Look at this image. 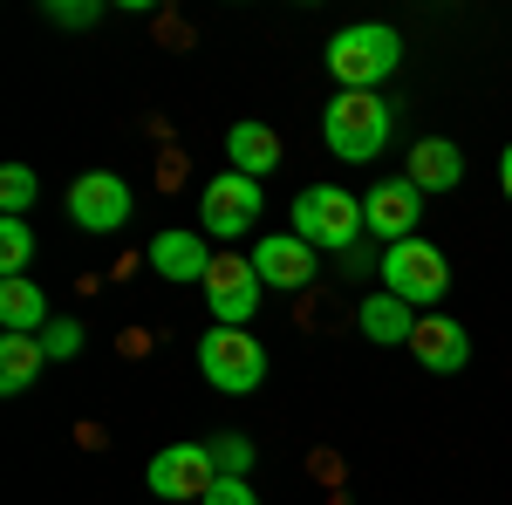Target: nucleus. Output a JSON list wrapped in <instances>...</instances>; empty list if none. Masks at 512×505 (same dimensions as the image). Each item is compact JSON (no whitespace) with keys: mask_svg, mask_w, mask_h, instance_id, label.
I'll return each mask as SVG.
<instances>
[{"mask_svg":"<svg viewBox=\"0 0 512 505\" xmlns=\"http://www.w3.org/2000/svg\"><path fill=\"white\" fill-rule=\"evenodd\" d=\"M396 62H403V35L390 21H355L328 41V76L342 89H362V96H376L396 76Z\"/></svg>","mask_w":512,"mask_h":505,"instance_id":"1","label":"nucleus"},{"mask_svg":"<svg viewBox=\"0 0 512 505\" xmlns=\"http://www.w3.org/2000/svg\"><path fill=\"white\" fill-rule=\"evenodd\" d=\"M390 123H396V110L383 96L342 89V96L321 110V137H328V151L342 157V164H376V157L390 151Z\"/></svg>","mask_w":512,"mask_h":505,"instance_id":"2","label":"nucleus"},{"mask_svg":"<svg viewBox=\"0 0 512 505\" xmlns=\"http://www.w3.org/2000/svg\"><path fill=\"white\" fill-rule=\"evenodd\" d=\"M376 273H383V294H396L403 308H417V314H431L451 294V260L437 253L431 239H396L390 253L376 260Z\"/></svg>","mask_w":512,"mask_h":505,"instance_id":"3","label":"nucleus"},{"mask_svg":"<svg viewBox=\"0 0 512 505\" xmlns=\"http://www.w3.org/2000/svg\"><path fill=\"white\" fill-rule=\"evenodd\" d=\"M294 233L308 239L315 253H355L362 246V198L342 192V185H308L294 198Z\"/></svg>","mask_w":512,"mask_h":505,"instance_id":"4","label":"nucleus"},{"mask_svg":"<svg viewBox=\"0 0 512 505\" xmlns=\"http://www.w3.org/2000/svg\"><path fill=\"white\" fill-rule=\"evenodd\" d=\"M198 369H205V383H212V389L246 396V389L267 383V349H260V335H246V328H205V342H198Z\"/></svg>","mask_w":512,"mask_h":505,"instance_id":"5","label":"nucleus"},{"mask_svg":"<svg viewBox=\"0 0 512 505\" xmlns=\"http://www.w3.org/2000/svg\"><path fill=\"white\" fill-rule=\"evenodd\" d=\"M260 294H267V280L253 273V260H239V253H219L212 273H205V308H212L219 328H246L260 314Z\"/></svg>","mask_w":512,"mask_h":505,"instance_id":"6","label":"nucleus"},{"mask_svg":"<svg viewBox=\"0 0 512 505\" xmlns=\"http://www.w3.org/2000/svg\"><path fill=\"white\" fill-rule=\"evenodd\" d=\"M198 219H205V239H239V233H253V219H260V178H239V171L205 178Z\"/></svg>","mask_w":512,"mask_h":505,"instance_id":"7","label":"nucleus"},{"mask_svg":"<svg viewBox=\"0 0 512 505\" xmlns=\"http://www.w3.org/2000/svg\"><path fill=\"white\" fill-rule=\"evenodd\" d=\"M219 485V465H212V444H164L158 458H151V492L171 505L185 499H205Z\"/></svg>","mask_w":512,"mask_h":505,"instance_id":"8","label":"nucleus"},{"mask_svg":"<svg viewBox=\"0 0 512 505\" xmlns=\"http://www.w3.org/2000/svg\"><path fill=\"white\" fill-rule=\"evenodd\" d=\"M417 219H424V192L410 185V178H376L369 198H362V226L369 239H417Z\"/></svg>","mask_w":512,"mask_h":505,"instance_id":"9","label":"nucleus"},{"mask_svg":"<svg viewBox=\"0 0 512 505\" xmlns=\"http://www.w3.org/2000/svg\"><path fill=\"white\" fill-rule=\"evenodd\" d=\"M69 219H76L82 233H117L123 219H130V185H123L117 171H82L76 185H69Z\"/></svg>","mask_w":512,"mask_h":505,"instance_id":"10","label":"nucleus"},{"mask_svg":"<svg viewBox=\"0 0 512 505\" xmlns=\"http://www.w3.org/2000/svg\"><path fill=\"white\" fill-rule=\"evenodd\" d=\"M246 260H253V273H260L267 287H287V294L315 280V246L301 233H260V246H253Z\"/></svg>","mask_w":512,"mask_h":505,"instance_id":"11","label":"nucleus"},{"mask_svg":"<svg viewBox=\"0 0 512 505\" xmlns=\"http://www.w3.org/2000/svg\"><path fill=\"white\" fill-rule=\"evenodd\" d=\"M410 355H417L424 369H437V376H458V369L472 362V335H465V321H451V314H417Z\"/></svg>","mask_w":512,"mask_h":505,"instance_id":"12","label":"nucleus"},{"mask_svg":"<svg viewBox=\"0 0 512 505\" xmlns=\"http://www.w3.org/2000/svg\"><path fill=\"white\" fill-rule=\"evenodd\" d=\"M212 260H219V253L205 246V233H198V226H164V233L151 239V273L178 280V287H185V280H205V273H212Z\"/></svg>","mask_w":512,"mask_h":505,"instance_id":"13","label":"nucleus"},{"mask_svg":"<svg viewBox=\"0 0 512 505\" xmlns=\"http://www.w3.org/2000/svg\"><path fill=\"white\" fill-rule=\"evenodd\" d=\"M417 192H451L458 178H465V151L451 144V137H417L410 144V171H403Z\"/></svg>","mask_w":512,"mask_h":505,"instance_id":"14","label":"nucleus"},{"mask_svg":"<svg viewBox=\"0 0 512 505\" xmlns=\"http://www.w3.org/2000/svg\"><path fill=\"white\" fill-rule=\"evenodd\" d=\"M355 328H362L376 349H410V335H417V308H403L396 294H369Z\"/></svg>","mask_w":512,"mask_h":505,"instance_id":"15","label":"nucleus"},{"mask_svg":"<svg viewBox=\"0 0 512 505\" xmlns=\"http://www.w3.org/2000/svg\"><path fill=\"white\" fill-rule=\"evenodd\" d=\"M226 157H233L239 178H267V171H280V130H267V123H233Z\"/></svg>","mask_w":512,"mask_h":505,"instance_id":"16","label":"nucleus"},{"mask_svg":"<svg viewBox=\"0 0 512 505\" xmlns=\"http://www.w3.org/2000/svg\"><path fill=\"white\" fill-rule=\"evenodd\" d=\"M0 321H7V335H41V328L55 321L28 273H21V280H0Z\"/></svg>","mask_w":512,"mask_h":505,"instance_id":"17","label":"nucleus"},{"mask_svg":"<svg viewBox=\"0 0 512 505\" xmlns=\"http://www.w3.org/2000/svg\"><path fill=\"white\" fill-rule=\"evenodd\" d=\"M41 335H0V389L7 396H21V389H35L41 376Z\"/></svg>","mask_w":512,"mask_h":505,"instance_id":"18","label":"nucleus"},{"mask_svg":"<svg viewBox=\"0 0 512 505\" xmlns=\"http://www.w3.org/2000/svg\"><path fill=\"white\" fill-rule=\"evenodd\" d=\"M28 260H35V226H28V219H0V273L21 280Z\"/></svg>","mask_w":512,"mask_h":505,"instance_id":"19","label":"nucleus"},{"mask_svg":"<svg viewBox=\"0 0 512 505\" xmlns=\"http://www.w3.org/2000/svg\"><path fill=\"white\" fill-rule=\"evenodd\" d=\"M35 198H41V178L28 164H7V171H0V212H7V219H28Z\"/></svg>","mask_w":512,"mask_h":505,"instance_id":"20","label":"nucleus"},{"mask_svg":"<svg viewBox=\"0 0 512 505\" xmlns=\"http://www.w3.org/2000/svg\"><path fill=\"white\" fill-rule=\"evenodd\" d=\"M205 444H212V465H219V478H246V471H253V437L219 430V437H205Z\"/></svg>","mask_w":512,"mask_h":505,"instance_id":"21","label":"nucleus"},{"mask_svg":"<svg viewBox=\"0 0 512 505\" xmlns=\"http://www.w3.org/2000/svg\"><path fill=\"white\" fill-rule=\"evenodd\" d=\"M41 355H48V362H76V355H82V321L55 314V321L41 328Z\"/></svg>","mask_w":512,"mask_h":505,"instance_id":"22","label":"nucleus"},{"mask_svg":"<svg viewBox=\"0 0 512 505\" xmlns=\"http://www.w3.org/2000/svg\"><path fill=\"white\" fill-rule=\"evenodd\" d=\"M96 0H41V21H55V28H96Z\"/></svg>","mask_w":512,"mask_h":505,"instance_id":"23","label":"nucleus"},{"mask_svg":"<svg viewBox=\"0 0 512 505\" xmlns=\"http://www.w3.org/2000/svg\"><path fill=\"white\" fill-rule=\"evenodd\" d=\"M198 505H260V492H253V478H219Z\"/></svg>","mask_w":512,"mask_h":505,"instance_id":"24","label":"nucleus"},{"mask_svg":"<svg viewBox=\"0 0 512 505\" xmlns=\"http://www.w3.org/2000/svg\"><path fill=\"white\" fill-rule=\"evenodd\" d=\"M499 185H506V198H512V144H506V157H499Z\"/></svg>","mask_w":512,"mask_h":505,"instance_id":"25","label":"nucleus"}]
</instances>
